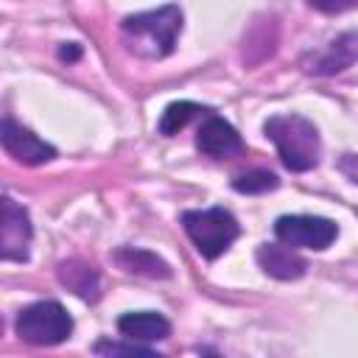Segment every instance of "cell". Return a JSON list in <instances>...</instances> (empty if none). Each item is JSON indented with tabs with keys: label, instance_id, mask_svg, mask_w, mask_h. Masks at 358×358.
Listing matches in <instances>:
<instances>
[{
	"label": "cell",
	"instance_id": "obj_8",
	"mask_svg": "<svg viewBox=\"0 0 358 358\" xmlns=\"http://www.w3.org/2000/svg\"><path fill=\"white\" fill-rule=\"evenodd\" d=\"M0 143L6 148L8 157H14L22 165H42L50 162L56 157V148L45 140H39L31 129L20 126L14 117H3V131H0Z\"/></svg>",
	"mask_w": 358,
	"mask_h": 358
},
{
	"label": "cell",
	"instance_id": "obj_10",
	"mask_svg": "<svg viewBox=\"0 0 358 358\" xmlns=\"http://www.w3.org/2000/svg\"><path fill=\"white\" fill-rule=\"evenodd\" d=\"M255 260L274 280H299L308 271V260L288 243H260Z\"/></svg>",
	"mask_w": 358,
	"mask_h": 358
},
{
	"label": "cell",
	"instance_id": "obj_3",
	"mask_svg": "<svg viewBox=\"0 0 358 358\" xmlns=\"http://www.w3.org/2000/svg\"><path fill=\"white\" fill-rule=\"evenodd\" d=\"M182 227H185L187 238L193 241L196 252L201 257H207V260L221 257L235 243V238L241 235L238 218L224 207L185 210L182 213Z\"/></svg>",
	"mask_w": 358,
	"mask_h": 358
},
{
	"label": "cell",
	"instance_id": "obj_5",
	"mask_svg": "<svg viewBox=\"0 0 358 358\" xmlns=\"http://www.w3.org/2000/svg\"><path fill=\"white\" fill-rule=\"evenodd\" d=\"M274 235L294 249H327L338 238V224L322 215H280Z\"/></svg>",
	"mask_w": 358,
	"mask_h": 358
},
{
	"label": "cell",
	"instance_id": "obj_15",
	"mask_svg": "<svg viewBox=\"0 0 358 358\" xmlns=\"http://www.w3.org/2000/svg\"><path fill=\"white\" fill-rule=\"evenodd\" d=\"M277 185H280V179H277L271 171H260V168L246 171V173H238V176L232 179V190L246 193V196H255V193H268V190H274Z\"/></svg>",
	"mask_w": 358,
	"mask_h": 358
},
{
	"label": "cell",
	"instance_id": "obj_11",
	"mask_svg": "<svg viewBox=\"0 0 358 358\" xmlns=\"http://www.w3.org/2000/svg\"><path fill=\"white\" fill-rule=\"evenodd\" d=\"M117 330L131 341H162L171 336V322L154 310H131L117 319Z\"/></svg>",
	"mask_w": 358,
	"mask_h": 358
},
{
	"label": "cell",
	"instance_id": "obj_17",
	"mask_svg": "<svg viewBox=\"0 0 358 358\" xmlns=\"http://www.w3.org/2000/svg\"><path fill=\"white\" fill-rule=\"evenodd\" d=\"M308 6L322 11V14H341L347 8H355L358 0H308Z\"/></svg>",
	"mask_w": 358,
	"mask_h": 358
},
{
	"label": "cell",
	"instance_id": "obj_1",
	"mask_svg": "<svg viewBox=\"0 0 358 358\" xmlns=\"http://www.w3.org/2000/svg\"><path fill=\"white\" fill-rule=\"evenodd\" d=\"M182 34V8L168 3L154 11L129 14L120 22V36L134 56L143 59H165L173 53L176 39Z\"/></svg>",
	"mask_w": 358,
	"mask_h": 358
},
{
	"label": "cell",
	"instance_id": "obj_16",
	"mask_svg": "<svg viewBox=\"0 0 358 358\" xmlns=\"http://www.w3.org/2000/svg\"><path fill=\"white\" fill-rule=\"evenodd\" d=\"M92 352L98 355H154V350L148 347H140V344H117V341H98L92 347Z\"/></svg>",
	"mask_w": 358,
	"mask_h": 358
},
{
	"label": "cell",
	"instance_id": "obj_14",
	"mask_svg": "<svg viewBox=\"0 0 358 358\" xmlns=\"http://www.w3.org/2000/svg\"><path fill=\"white\" fill-rule=\"evenodd\" d=\"M207 112H213V109H207V106H201L196 101H173V103L165 106V112L159 117V134H165V137L179 134L193 117H201Z\"/></svg>",
	"mask_w": 358,
	"mask_h": 358
},
{
	"label": "cell",
	"instance_id": "obj_19",
	"mask_svg": "<svg viewBox=\"0 0 358 358\" xmlns=\"http://www.w3.org/2000/svg\"><path fill=\"white\" fill-rule=\"evenodd\" d=\"M59 59H62V62H76V59H81V45H78V42H62V45H59Z\"/></svg>",
	"mask_w": 358,
	"mask_h": 358
},
{
	"label": "cell",
	"instance_id": "obj_6",
	"mask_svg": "<svg viewBox=\"0 0 358 358\" xmlns=\"http://www.w3.org/2000/svg\"><path fill=\"white\" fill-rule=\"evenodd\" d=\"M31 218L28 210L20 207L11 196H3V215H0V257L8 263H25L31 252Z\"/></svg>",
	"mask_w": 358,
	"mask_h": 358
},
{
	"label": "cell",
	"instance_id": "obj_18",
	"mask_svg": "<svg viewBox=\"0 0 358 358\" xmlns=\"http://www.w3.org/2000/svg\"><path fill=\"white\" fill-rule=\"evenodd\" d=\"M338 171H341L352 185H358V154H344V157L338 159Z\"/></svg>",
	"mask_w": 358,
	"mask_h": 358
},
{
	"label": "cell",
	"instance_id": "obj_13",
	"mask_svg": "<svg viewBox=\"0 0 358 358\" xmlns=\"http://www.w3.org/2000/svg\"><path fill=\"white\" fill-rule=\"evenodd\" d=\"M56 274H59V282L67 291H73L76 296H81L84 302H95L101 296V280H98V271L90 263H84V260H64V263H59Z\"/></svg>",
	"mask_w": 358,
	"mask_h": 358
},
{
	"label": "cell",
	"instance_id": "obj_2",
	"mask_svg": "<svg viewBox=\"0 0 358 358\" xmlns=\"http://www.w3.org/2000/svg\"><path fill=\"white\" fill-rule=\"evenodd\" d=\"M263 131L274 143V148H277V154L288 171L305 173V171H313L319 165V159H322L319 129L305 115H296V112L271 115L263 123Z\"/></svg>",
	"mask_w": 358,
	"mask_h": 358
},
{
	"label": "cell",
	"instance_id": "obj_9",
	"mask_svg": "<svg viewBox=\"0 0 358 358\" xmlns=\"http://www.w3.org/2000/svg\"><path fill=\"white\" fill-rule=\"evenodd\" d=\"M196 148L204 154V157H213V159H229L235 154L243 151V140L238 134V129L218 117V115H204L201 126H199V134H196Z\"/></svg>",
	"mask_w": 358,
	"mask_h": 358
},
{
	"label": "cell",
	"instance_id": "obj_7",
	"mask_svg": "<svg viewBox=\"0 0 358 358\" xmlns=\"http://www.w3.org/2000/svg\"><path fill=\"white\" fill-rule=\"evenodd\" d=\"M355 62H358V34L344 31L336 39H330L322 50H308L299 59V67L308 76H336L352 67Z\"/></svg>",
	"mask_w": 358,
	"mask_h": 358
},
{
	"label": "cell",
	"instance_id": "obj_12",
	"mask_svg": "<svg viewBox=\"0 0 358 358\" xmlns=\"http://www.w3.org/2000/svg\"><path fill=\"white\" fill-rule=\"evenodd\" d=\"M112 260L126 271V274H137V277H148V280H168L171 277V266L148 252V249H134V246H120L112 252Z\"/></svg>",
	"mask_w": 358,
	"mask_h": 358
},
{
	"label": "cell",
	"instance_id": "obj_4",
	"mask_svg": "<svg viewBox=\"0 0 358 358\" xmlns=\"http://www.w3.org/2000/svg\"><path fill=\"white\" fill-rule=\"evenodd\" d=\"M14 330L22 341L36 344V347H53L70 338L73 333V316L64 310L62 302L56 299H39L34 305H25L17 319Z\"/></svg>",
	"mask_w": 358,
	"mask_h": 358
}]
</instances>
